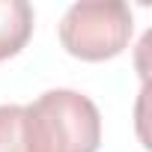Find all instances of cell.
Masks as SVG:
<instances>
[{
  "label": "cell",
  "instance_id": "1",
  "mask_svg": "<svg viewBox=\"0 0 152 152\" xmlns=\"http://www.w3.org/2000/svg\"><path fill=\"white\" fill-rule=\"evenodd\" d=\"M30 152H99L102 113L78 90H48L24 104Z\"/></svg>",
  "mask_w": 152,
  "mask_h": 152
},
{
  "label": "cell",
  "instance_id": "2",
  "mask_svg": "<svg viewBox=\"0 0 152 152\" xmlns=\"http://www.w3.org/2000/svg\"><path fill=\"white\" fill-rule=\"evenodd\" d=\"M134 33V15L122 0H81L60 21L63 48L87 63L119 57Z\"/></svg>",
  "mask_w": 152,
  "mask_h": 152
},
{
  "label": "cell",
  "instance_id": "3",
  "mask_svg": "<svg viewBox=\"0 0 152 152\" xmlns=\"http://www.w3.org/2000/svg\"><path fill=\"white\" fill-rule=\"evenodd\" d=\"M33 36V6L27 0H0V63L15 57Z\"/></svg>",
  "mask_w": 152,
  "mask_h": 152
},
{
  "label": "cell",
  "instance_id": "4",
  "mask_svg": "<svg viewBox=\"0 0 152 152\" xmlns=\"http://www.w3.org/2000/svg\"><path fill=\"white\" fill-rule=\"evenodd\" d=\"M0 152H30L24 104H0Z\"/></svg>",
  "mask_w": 152,
  "mask_h": 152
}]
</instances>
